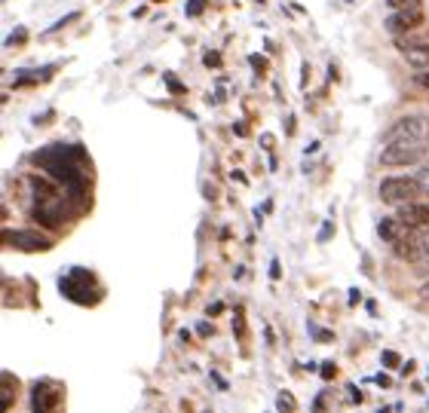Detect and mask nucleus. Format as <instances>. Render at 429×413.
Listing matches in <instances>:
<instances>
[{
	"label": "nucleus",
	"instance_id": "dca6fc26",
	"mask_svg": "<svg viewBox=\"0 0 429 413\" xmlns=\"http://www.w3.org/2000/svg\"><path fill=\"white\" fill-rule=\"evenodd\" d=\"M206 65H209V68H218V65H221V56H218V53H209V56H206Z\"/></svg>",
	"mask_w": 429,
	"mask_h": 413
},
{
	"label": "nucleus",
	"instance_id": "423d86ee",
	"mask_svg": "<svg viewBox=\"0 0 429 413\" xmlns=\"http://www.w3.org/2000/svg\"><path fill=\"white\" fill-rule=\"evenodd\" d=\"M398 218H402L408 226H414V230H426L429 226V202H417V199H408L398 205Z\"/></svg>",
	"mask_w": 429,
	"mask_h": 413
},
{
	"label": "nucleus",
	"instance_id": "f3484780",
	"mask_svg": "<svg viewBox=\"0 0 429 413\" xmlns=\"http://www.w3.org/2000/svg\"><path fill=\"white\" fill-rule=\"evenodd\" d=\"M420 300H426V303H429V278L420 285Z\"/></svg>",
	"mask_w": 429,
	"mask_h": 413
},
{
	"label": "nucleus",
	"instance_id": "f8f14e48",
	"mask_svg": "<svg viewBox=\"0 0 429 413\" xmlns=\"http://www.w3.org/2000/svg\"><path fill=\"white\" fill-rule=\"evenodd\" d=\"M9 392H13V377L4 374V407H6V410L13 407V395H9Z\"/></svg>",
	"mask_w": 429,
	"mask_h": 413
},
{
	"label": "nucleus",
	"instance_id": "20e7f679",
	"mask_svg": "<svg viewBox=\"0 0 429 413\" xmlns=\"http://www.w3.org/2000/svg\"><path fill=\"white\" fill-rule=\"evenodd\" d=\"M4 239L9 245H16V248H22V251H49L53 248V242L46 239V236H40V233H28V230H6L4 233Z\"/></svg>",
	"mask_w": 429,
	"mask_h": 413
},
{
	"label": "nucleus",
	"instance_id": "1a4fd4ad",
	"mask_svg": "<svg viewBox=\"0 0 429 413\" xmlns=\"http://www.w3.org/2000/svg\"><path fill=\"white\" fill-rule=\"evenodd\" d=\"M402 56L408 58V65H414L417 70L429 68V43H408V46H402Z\"/></svg>",
	"mask_w": 429,
	"mask_h": 413
},
{
	"label": "nucleus",
	"instance_id": "4468645a",
	"mask_svg": "<svg viewBox=\"0 0 429 413\" xmlns=\"http://www.w3.org/2000/svg\"><path fill=\"white\" fill-rule=\"evenodd\" d=\"M414 80L420 83L423 89H429V68H420V70H417V77H414Z\"/></svg>",
	"mask_w": 429,
	"mask_h": 413
},
{
	"label": "nucleus",
	"instance_id": "a211bd4d",
	"mask_svg": "<svg viewBox=\"0 0 429 413\" xmlns=\"http://www.w3.org/2000/svg\"><path fill=\"white\" fill-rule=\"evenodd\" d=\"M383 361H386V365H396L398 355H396V352H383Z\"/></svg>",
	"mask_w": 429,
	"mask_h": 413
},
{
	"label": "nucleus",
	"instance_id": "ddd939ff",
	"mask_svg": "<svg viewBox=\"0 0 429 413\" xmlns=\"http://www.w3.org/2000/svg\"><path fill=\"white\" fill-rule=\"evenodd\" d=\"M202 9H206V0H190V4H187V16H200Z\"/></svg>",
	"mask_w": 429,
	"mask_h": 413
},
{
	"label": "nucleus",
	"instance_id": "f03ea898",
	"mask_svg": "<svg viewBox=\"0 0 429 413\" xmlns=\"http://www.w3.org/2000/svg\"><path fill=\"white\" fill-rule=\"evenodd\" d=\"M417 193H423L417 178H383L381 181V199L386 205H402L408 199H417Z\"/></svg>",
	"mask_w": 429,
	"mask_h": 413
},
{
	"label": "nucleus",
	"instance_id": "9d476101",
	"mask_svg": "<svg viewBox=\"0 0 429 413\" xmlns=\"http://www.w3.org/2000/svg\"><path fill=\"white\" fill-rule=\"evenodd\" d=\"M414 270H429V233L420 230V251H417V261H414Z\"/></svg>",
	"mask_w": 429,
	"mask_h": 413
},
{
	"label": "nucleus",
	"instance_id": "f257e3e1",
	"mask_svg": "<svg viewBox=\"0 0 429 413\" xmlns=\"http://www.w3.org/2000/svg\"><path fill=\"white\" fill-rule=\"evenodd\" d=\"M429 138H398V141H390L381 153V162L383 165H417L426 160L429 153Z\"/></svg>",
	"mask_w": 429,
	"mask_h": 413
},
{
	"label": "nucleus",
	"instance_id": "39448f33",
	"mask_svg": "<svg viewBox=\"0 0 429 413\" xmlns=\"http://www.w3.org/2000/svg\"><path fill=\"white\" fill-rule=\"evenodd\" d=\"M423 25V9H393L386 16V28L393 34H402V31H417Z\"/></svg>",
	"mask_w": 429,
	"mask_h": 413
},
{
	"label": "nucleus",
	"instance_id": "6e6552de",
	"mask_svg": "<svg viewBox=\"0 0 429 413\" xmlns=\"http://www.w3.org/2000/svg\"><path fill=\"white\" fill-rule=\"evenodd\" d=\"M411 230H414V226H408L402 218H398V214H396V218H383L381 224H377V233H381V239L390 242V245H396L398 239H405V236L411 233Z\"/></svg>",
	"mask_w": 429,
	"mask_h": 413
},
{
	"label": "nucleus",
	"instance_id": "9b49d317",
	"mask_svg": "<svg viewBox=\"0 0 429 413\" xmlns=\"http://www.w3.org/2000/svg\"><path fill=\"white\" fill-rule=\"evenodd\" d=\"M390 9H420V0H386Z\"/></svg>",
	"mask_w": 429,
	"mask_h": 413
},
{
	"label": "nucleus",
	"instance_id": "6ab92c4d",
	"mask_svg": "<svg viewBox=\"0 0 429 413\" xmlns=\"http://www.w3.org/2000/svg\"><path fill=\"white\" fill-rule=\"evenodd\" d=\"M322 377H325V380L334 377V367H331V365H325V367H322Z\"/></svg>",
	"mask_w": 429,
	"mask_h": 413
},
{
	"label": "nucleus",
	"instance_id": "aec40b11",
	"mask_svg": "<svg viewBox=\"0 0 429 413\" xmlns=\"http://www.w3.org/2000/svg\"><path fill=\"white\" fill-rule=\"evenodd\" d=\"M153 4H160V0H153Z\"/></svg>",
	"mask_w": 429,
	"mask_h": 413
},
{
	"label": "nucleus",
	"instance_id": "7ed1b4c3",
	"mask_svg": "<svg viewBox=\"0 0 429 413\" xmlns=\"http://www.w3.org/2000/svg\"><path fill=\"white\" fill-rule=\"evenodd\" d=\"M398 138H429V120L426 117H402L396 120L383 135V144L398 141Z\"/></svg>",
	"mask_w": 429,
	"mask_h": 413
},
{
	"label": "nucleus",
	"instance_id": "2eb2a0df",
	"mask_svg": "<svg viewBox=\"0 0 429 413\" xmlns=\"http://www.w3.org/2000/svg\"><path fill=\"white\" fill-rule=\"evenodd\" d=\"M276 404H279V407H289V410H294V398H291V395H279V398H276Z\"/></svg>",
	"mask_w": 429,
	"mask_h": 413
},
{
	"label": "nucleus",
	"instance_id": "0eeeda50",
	"mask_svg": "<svg viewBox=\"0 0 429 413\" xmlns=\"http://www.w3.org/2000/svg\"><path fill=\"white\" fill-rule=\"evenodd\" d=\"M58 389L53 386H46V383H37L34 392H31V410L34 413H46V410H53L58 407Z\"/></svg>",
	"mask_w": 429,
	"mask_h": 413
}]
</instances>
